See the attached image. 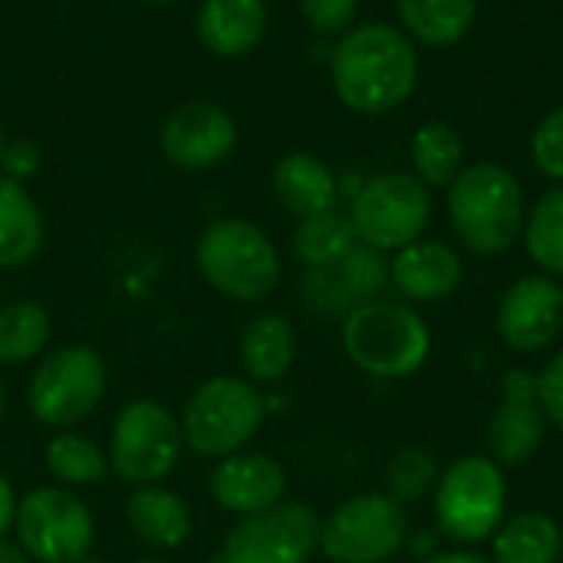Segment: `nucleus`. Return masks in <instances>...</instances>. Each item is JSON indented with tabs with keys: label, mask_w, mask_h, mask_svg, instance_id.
<instances>
[{
	"label": "nucleus",
	"mask_w": 563,
	"mask_h": 563,
	"mask_svg": "<svg viewBox=\"0 0 563 563\" xmlns=\"http://www.w3.org/2000/svg\"><path fill=\"white\" fill-rule=\"evenodd\" d=\"M330 76L346 109L360 115H386L416 92L419 53L402 26L360 23L333 46Z\"/></svg>",
	"instance_id": "nucleus-1"
},
{
	"label": "nucleus",
	"mask_w": 563,
	"mask_h": 563,
	"mask_svg": "<svg viewBox=\"0 0 563 563\" xmlns=\"http://www.w3.org/2000/svg\"><path fill=\"white\" fill-rule=\"evenodd\" d=\"M445 211L455 238L478 257L508 254L528 218L521 181L495 162L465 165L462 175L445 188Z\"/></svg>",
	"instance_id": "nucleus-2"
},
{
	"label": "nucleus",
	"mask_w": 563,
	"mask_h": 563,
	"mask_svg": "<svg viewBox=\"0 0 563 563\" xmlns=\"http://www.w3.org/2000/svg\"><path fill=\"white\" fill-rule=\"evenodd\" d=\"M340 343L346 360L373 379H409L429 363L432 330L402 300H369L343 317Z\"/></svg>",
	"instance_id": "nucleus-3"
},
{
	"label": "nucleus",
	"mask_w": 563,
	"mask_h": 563,
	"mask_svg": "<svg viewBox=\"0 0 563 563\" xmlns=\"http://www.w3.org/2000/svg\"><path fill=\"white\" fill-rule=\"evenodd\" d=\"M195 264L214 294L238 303H257L280 284V254L247 218H221L208 224L195 244Z\"/></svg>",
	"instance_id": "nucleus-4"
},
{
	"label": "nucleus",
	"mask_w": 563,
	"mask_h": 563,
	"mask_svg": "<svg viewBox=\"0 0 563 563\" xmlns=\"http://www.w3.org/2000/svg\"><path fill=\"white\" fill-rule=\"evenodd\" d=\"M267 402L261 386L241 376H211L185 402L181 435L201 459H228L244 452L264 429Z\"/></svg>",
	"instance_id": "nucleus-5"
},
{
	"label": "nucleus",
	"mask_w": 563,
	"mask_h": 563,
	"mask_svg": "<svg viewBox=\"0 0 563 563\" xmlns=\"http://www.w3.org/2000/svg\"><path fill=\"white\" fill-rule=\"evenodd\" d=\"M435 528L459 548H478L508 518V478L488 455L455 459L432 492Z\"/></svg>",
	"instance_id": "nucleus-6"
},
{
	"label": "nucleus",
	"mask_w": 563,
	"mask_h": 563,
	"mask_svg": "<svg viewBox=\"0 0 563 563\" xmlns=\"http://www.w3.org/2000/svg\"><path fill=\"white\" fill-rule=\"evenodd\" d=\"M109 386L106 356L89 343H69L43 356L26 386V406L46 429H73L89 419Z\"/></svg>",
	"instance_id": "nucleus-7"
},
{
	"label": "nucleus",
	"mask_w": 563,
	"mask_h": 563,
	"mask_svg": "<svg viewBox=\"0 0 563 563\" xmlns=\"http://www.w3.org/2000/svg\"><path fill=\"white\" fill-rule=\"evenodd\" d=\"M185 435L178 416L158 399L125 402L109 432V468L135 488L162 485L181 462Z\"/></svg>",
	"instance_id": "nucleus-8"
},
{
	"label": "nucleus",
	"mask_w": 563,
	"mask_h": 563,
	"mask_svg": "<svg viewBox=\"0 0 563 563\" xmlns=\"http://www.w3.org/2000/svg\"><path fill=\"white\" fill-rule=\"evenodd\" d=\"M409 541V511L389 492L340 501L320 521V554L330 563H386Z\"/></svg>",
	"instance_id": "nucleus-9"
},
{
	"label": "nucleus",
	"mask_w": 563,
	"mask_h": 563,
	"mask_svg": "<svg viewBox=\"0 0 563 563\" xmlns=\"http://www.w3.org/2000/svg\"><path fill=\"white\" fill-rule=\"evenodd\" d=\"M350 221L360 244L396 254L426 234L432 221V188L409 172L376 175L356 191Z\"/></svg>",
	"instance_id": "nucleus-10"
},
{
	"label": "nucleus",
	"mask_w": 563,
	"mask_h": 563,
	"mask_svg": "<svg viewBox=\"0 0 563 563\" xmlns=\"http://www.w3.org/2000/svg\"><path fill=\"white\" fill-rule=\"evenodd\" d=\"M13 534L33 563H79L92 554L96 521L69 488H33L16 501Z\"/></svg>",
	"instance_id": "nucleus-11"
},
{
	"label": "nucleus",
	"mask_w": 563,
	"mask_h": 563,
	"mask_svg": "<svg viewBox=\"0 0 563 563\" xmlns=\"http://www.w3.org/2000/svg\"><path fill=\"white\" fill-rule=\"evenodd\" d=\"M320 515L307 501H277L238 518L228 531L221 563H310L320 551Z\"/></svg>",
	"instance_id": "nucleus-12"
},
{
	"label": "nucleus",
	"mask_w": 563,
	"mask_h": 563,
	"mask_svg": "<svg viewBox=\"0 0 563 563\" xmlns=\"http://www.w3.org/2000/svg\"><path fill=\"white\" fill-rule=\"evenodd\" d=\"M548 416L538 396V373L515 366L501 376L498 406L488 419V459L508 468H525L548 439Z\"/></svg>",
	"instance_id": "nucleus-13"
},
{
	"label": "nucleus",
	"mask_w": 563,
	"mask_h": 563,
	"mask_svg": "<svg viewBox=\"0 0 563 563\" xmlns=\"http://www.w3.org/2000/svg\"><path fill=\"white\" fill-rule=\"evenodd\" d=\"M498 336L515 353H541L563 333V287L551 274L518 277L495 313Z\"/></svg>",
	"instance_id": "nucleus-14"
},
{
	"label": "nucleus",
	"mask_w": 563,
	"mask_h": 563,
	"mask_svg": "<svg viewBox=\"0 0 563 563\" xmlns=\"http://www.w3.org/2000/svg\"><path fill=\"white\" fill-rule=\"evenodd\" d=\"M389 287V261L386 254L356 244L340 264L307 267L303 277V303L320 317H346L356 307L379 300Z\"/></svg>",
	"instance_id": "nucleus-15"
},
{
	"label": "nucleus",
	"mask_w": 563,
	"mask_h": 563,
	"mask_svg": "<svg viewBox=\"0 0 563 563\" xmlns=\"http://www.w3.org/2000/svg\"><path fill=\"white\" fill-rule=\"evenodd\" d=\"M238 145V125L218 102L195 99L178 106L162 125V152L172 165L205 172L221 165Z\"/></svg>",
	"instance_id": "nucleus-16"
},
{
	"label": "nucleus",
	"mask_w": 563,
	"mask_h": 563,
	"mask_svg": "<svg viewBox=\"0 0 563 563\" xmlns=\"http://www.w3.org/2000/svg\"><path fill=\"white\" fill-rule=\"evenodd\" d=\"M208 492L218 508L244 518V515H254V511H264V508L284 501L287 472L274 455L238 452V455L221 459L211 468Z\"/></svg>",
	"instance_id": "nucleus-17"
},
{
	"label": "nucleus",
	"mask_w": 563,
	"mask_h": 563,
	"mask_svg": "<svg viewBox=\"0 0 563 563\" xmlns=\"http://www.w3.org/2000/svg\"><path fill=\"white\" fill-rule=\"evenodd\" d=\"M465 280L462 254L445 241H412L389 261V284L406 303H442L459 294Z\"/></svg>",
	"instance_id": "nucleus-18"
},
{
	"label": "nucleus",
	"mask_w": 563,
	"mask_h": 563,
	"mask_svg": "<svg viewBox=\"0 0 563 563\" xmlns=\"http://www.w3.org/2000/svg\"><path fill=\"white\" fill-rule=\"evenodd\" d=\"M238 356L244 376L254 386H274L287 379L297 363V330L284 313H257L238 336Z\"/></svg>",
	"instance_id": "nucleus-19"
},
{
	"label": "nucleus",
	"mask_w": 563,
	"mask_h": 563,
	"mask_svg": "<svg viewBox=\"0 0 563 563\" xmlns=\"http://www.w3.org/2000/svg\"><path fill=\"white\" fill-rule=\"evenodd\" d=\"M125 521L135 541L148 551H178L191 538V508L181 495L148 485L135 488L125 501Z\"/></svg>",
	"instance_id": "nucleus-20"
},
{
	"label": "nucleus",
	"mask_w": 563,
	"mask_h": 563,
	"mask_svg": "<svg viewBox=\"0 0 563 563\" xmlns=\"http://www.w3.org/2000/svg\"><path fill=\"white\" fill-rule=\"evenodd\" d=\"M267 33L264 0H205L198 10V40L224 59L247 56Z\"/></svg>",
	"instance_id": "nucleus-21"
},
{
	"label": "nucleus",
	"mask_w": 563,
	"mask_h": 563,
	"mask_svg": "<svg viewBox=\"0 0 563 563\" xmlns=\"http://www.w3.org/2000/svg\"><path fill=\"white\" fill-rule=\"evenodd\" d=\"M274 195L294 218H313L336 208L340 181L317 155L290 152L274 168Z\"/></svg>",
	"instance_id": "nucleus-22"
},
{
	"label": "nucleus",
	"mask_w": 563,
	"mask_h": 563,
	"mask_svg": "<svg viewBox=\"0 0 563 563\" xmlns=\"http://www.w3.org/2000/svg\"><path fill=\"white\" fill-rule=\"evenodd\" d=\"M561 558L563 528L548 511H515L492 534V563H558Z\"/></svg>",
	"instance_id": "nucleus-23"
},
{
	"label": "nucleus",
	"mask_w": 563,
	"mask_h": 563,
	"mask_svg": "<svg viewBox=\"0 0 563 563\" xmlns=\"http://www.w3.org/2000/svg\"><path fill=\"white\" fill-rule=\"evenodd\" d=\"M43 214L20 181L0 175V267H23L43 251Z\"/></svg>",
	"instance_id": "nucleus-24"
},
{
	"label": "nucleus",
	"mask_w": 563,
	"mask_h": 563,
	"mask_svg": "<svg viewBox=\"0 0 563 563\" xmlns=\"http://www.w3.org/2000/svg\"><path fill=\"white\" fill-rule=\"evenodd\" d=\"M409 40L426 46H455L475 26L478 0H396Z\"/></svg>",
	"instance_id": "nucleus-25"
},
{
	"label": "nucleus",
	"mask_w": 563,
	"mask_h": 563,
	"mask_svg": "<svg viewBox=\"0 0 563 563\" xmlns=\"http://www.w3.org/2000/svg\"><path fill=\"white\" fill-rule=\"evenodd\" d=\"M409 155H412L416 178L426 188H449L462 175V168H465L462 132L455 125H449V122H426V125H419L416 135H412Z\"/></svg>",
	"instance_id": "nucleus-26"
},
{
	"label": "nucleus",
	"mask_w": 563,
	"mask_h": 563,
	"mask_svg": "<svg viewBox=\"0 0 563 563\" xmlns=\"http://www.w3.org/2000/svg\"><path fill=\"white\" fill-rule=\"evenodd\" d=\"M43 465L66 488H92V485H102L112 475L109 455L92 439H86L79 432H69V429L56 432L46 442Z\"/></svg>",
	"instance_id": "nucleus-27"
},
{
	"label": "nucleus",
	"mask_w": 563,
	"mask_h": 563,
	"mask_svg": "<svg viewBox=\"0 0 563 563\" xmlns=\"http://www.w3.org/2000/svg\"><path fill=\"white\" fill-rule=\"evenodd\" d=\"M53 320L36 300H13L0 307V366H23L46 353Z\"/></svg>",
	"instance_id": "nucleus-28"
},
{
	"label": "nucleus",
	"mask_w": 563,
	"mask_h": 563,
	"mask_svg": "<svg viewBox=\"0 0 563 563\" xmlns=\"http://www.w3.org/2000/svg\"><path fill=\"white\" fill-rule=\"evenodd\" d=\"M356 231L350 214L343 211H323L313 218H300V224L294 228L290 247L297 254V261H303L307 267H330L340 264L353 247H356Z\"/></svg>",
	"instance_id": "nucleus-29"
},
{
	"label": "nucleus",
	"mask_w": 563,
	"mask_h": 563,
	"mask_svg": "<svg viewBox=\"0 0 563 563\" xmlns=\"http://www.w3.org/2000/svg\"><path fill=\"white\" fill-rule=\"evenodd\" d=\"M521 241L541 274L563 277V185H554L528 208Z\"/></svg>",
	"instance_id": "nucleus-30"
},
{
	"label": "nucleus",
	"mask_w": 563,
	"mask_h": 563,
	"mask_svg": "<svg viewBox=\"0 0 563 563\" xmlns=\"http://www.w3.org/2000/svg\"><path fill=\"white\" fill-rule=\"evenodd\" d=\"M439 475V455L429 445H402L386 465V492L409 508L435 492Z\"/></svg>",
	"instance_id": "nucleus-31"
},
{
	"label": "nucleus",
	"mask_w": 563,
	"mask_h": 563,
	"mask_svg": "<svg viewBox=\"0 0 563 563\" xmlns=\"http://www.w3.org/2000/svg\"><path fill=\"white\" fill-rule=\"evenodd\" d=\"M531 158H534V168L563 185V106L551 109L538 125H534V135H531Z\"/></svg>",
	"instance_id": "nucleus-32"
},
{
	"label": "nucleus",
	"mask_w": 563,
	"mask_h": 563,
	"mask_svg": "<svg viewBox=\"0 0 563 563\" xmlns=\"http://www.w3.org/2000/svg\"><path fill=\"white\" fill-rule=\"evenodd\" d=\"M300 10L317 33L333 36V33H346L353 26L360 0H300Z\"/></svg>",
	"instance_id": "nucleus-33"
},
{
	"label": "nucleus",
	"mask_w": 563,
	"mask_h": 563,
	"mask_svg": "<svg viewBox=\"0 0 563 563\" xmlns=\"http://www.w3.org/2000/svg\"><path fill=\"white\" fill-rule=\"evenodd\" d=\"M538 396H541L548 422L563 435V346L541 366V373H538Z\"/></svg>",
	"instance_id": "nucleus-34"
},
{
	"label": "nucleus",
	"mask_w": 563,
	"mask_h": 563,
	"mask_svg": "<svg viewBox=\"0 0 563 563\" xmlns=\"http://www.w3.org/2000/svg\"><path fill=\"white\" fill-rule=\"evenodd\" d=\"M36 168H40V148H36V142H26V139L7 142V148L0 155V175L3 178L23 185L26 178L36 175Z\"/></svg>",
	"instance_id": "nucleus-35"
},
{
	"label": "nucleus",
	"mask_w": 563,
	"mask_h": 563,
	"mask_svg": "<svg viewBox=\"0 0 563 563\" xmlns=\"http://www.w3.org/2000/svg\"><path fill=\"white\" fill-rule=\"evenodd\" d=\"M16 495H13V485L10 478L0 472V541L7 538V531H13V515H16Z\"/></svg>",
	"instance_id": "nucleus-36"
},
{
	"label": "nucleus",
	"mask_w": 563,
	"mask_h": 563,
	"mask_svg": "<svg viewBox=\"0 0 563 563\" xmlns=\"http://www.w3.org/2000/svg\"><path fill=\"white\" fill-rule=\"evenodd\" d=\"M419 563H492V558H485L478 551L459 548V551H445V554H429V558H422Z\"/></svg>",
	"instance_id": "nucleus-37"
},
{
	"label": "nucleus",
	"mask_w": 563,
	"mask_h": 563,
	"mask_svg": "<svg viewBox=\"0 0 563 563\" xmlns=\"http://www.w3.org/2000/svg\"><path fill=\"white\" fill-rule=\"evenodd\" d=\"M0 563H33L20 544H10V541H0Z\"/></svg>",
	"instance_id": "nucleus-38"
},
{
	"label": "nucleus",
	"mask_w": 563,
	"mask_h": 563,
	"mask_svg": "<svg viewBox=\"0 0 563 563\" xmlns=\"http://www.w3.org/2000/svg\"><path fill=\"white\" fill-rule=\"evenodd\" d=\"M3 416H7V389H3V379H0V426H3Z\"/></svg>",
	"instance_id": "nucleus-39"
},
{
	"label": "nucleus",
	"mask_w": 563,
	"mask_h": 563,
	"mask_svg": "<svg viewBox=\"0 0 563 563\" xmlns=\"http://www.w3.org/2000/svg\"><path fill=\"white\" fill-rule=\"evenodd\" d=\"M79 563H109V561H106V558H96V554H86Z\"/></svg>",
	"instance_id": "nucleus-40"
},
{
	"label": "nucleus",
	"mask_w": 563,
	"mask_h": 563,
	"mask_svg": "<svg viewBox=\"0 0 563 563\" xmlns=\"http://www.w3.org/2000/svg\"><path fill=\"white\" fill-rule=\"evenodd\" d=\"M139 3H152V7H162V3H175V0H139Z\"/></svg>",
	"instance_id": "nucleus-41"
},
{
	"label": "nucleus",
	"mask_w": 563,
	"mask_h": 563,
	"mask_svg": "<svg viewBox=\"0 0 563 563\" xmlns=\"http://www.w3.org/2000/svg\"><path fill=\"white\" fill-rule=\"evenodd\" d=\"M3 148H7V139H3V125H0V155H3Z\"/></svg>",
	"instance_id": "nucleus-42"
},
{
	"label": "nucleus",
	"mask_w": 563,
	"mask_h": 563,
	"mask_svg": "<svg viewBox=\"0 0 563 563\" xmlns=\"http://www.w3.org/2000/svg\"><path fill=\"white\" fill-rule=\"evenodd\" d=\"M135 563H162V561H152V558H145V561H135Z\"/></svg>",
	"instance_id": "nucleus-43"
}]
</instances>
